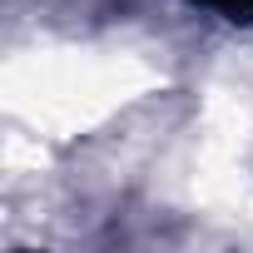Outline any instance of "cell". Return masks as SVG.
<instances>
[{
  "mask_svg": "<svg viewBox=\"0 0 253 253\" xmlns=\"http://www.w3.org/2000/svg\"><path fill=\"white\" fill-rule=\"evenodd\" d=\"M199 5L218 10L223 20H253V0H199Z\"/></svg>",
  "mask_w": 253,
  "mask_h": 253,
  "instance_id": "1",
  "label": "cell"
}]
</instances>
